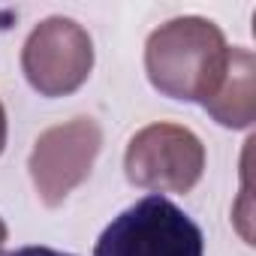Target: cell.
Instances as JSON below:
<instances>
[{
    "instance_id": "obj_1",
    "label": "cell",
    "mask_w": 256,
    "mask_h": 256,
    "mask_svg": "<svg viewBox=\"0 0 256 256\" xmlns=\"http://www.w3.org/2000/svg\"><path fill=\"white\" fill-rule=\"evenodd\" d=\"M229 46L223 30L202 16L160 24L145 42V72L154 90L184 102H208L223 82Z\"/></svg>"
},
{
    "instance_id": "obj_2",
    "label": "cell",
    "mask_w": 256,
    "mask_h": 256,
    "mask_svg": "<svg viewBox=\"0 0 256 256\" xmlns=\"http://www.w3.org/2000/svg\"><path fill=\"white\" fill-rule=\"evenodd\" d=\"M94 256H205V235L172 199L145 196L102 229Z\"/></svg>"
},
{
    "instance_id": "obj_3",
    "label": "cell",
    "mask_w": 256,
    "mask_h": 256,
    "mask_svg": "<svg viewBox=\"0 0 256 256\" xmlns=\"http://www.w3.org/2000/svg\"><path fill=\"white\" fill-rule=\"evenodd\" d=\"M126 181L160 193H190L205 172V145L181 124H148L130 139L124 154Z\"/></svg>"
},
{
    "instance_id": "obj_4",
    "label": "cell",
    "mask_w": 256,
    "mask_h": 256,
    "mask_svg": "<svg viewBox=\"0 0 256 256\" xmlns=\"http://www.w3.org/2000/svg\"><path fill=\"white\" fill-rule=\"evenodd\" d=\"M94 70L90 34L64 16L40 22L22 46V72L40 96L76 94Z\"/></svg>"
},
{
    "instance_id": "obj_5",
    "label": "cell",
    "mask_w": 256,
    "mask_h": 256,
    "mask_svg": "<svg viewBox=\"0 0 256 256\" xmlns=\"http://www.w3.org/2000/svg\"><path fill=\"white\" fill-rule=\"evenodd\" d=\"M100 148L102 126L94 118H72L40 133L28 160V172L46 208L64 205V199L82 181H88Z\"/></svg>"
},
{
    "instance_id": "obj_6",
    "label": "cell",
    "mask_w": 256,
    "mask_h": 256,
    "mask_svg": "<svg viewBox=\"0 0 256 256\" xmlns=\"http://www.w3.org/2000/svg\"><path fill=\"white\" fill-rule=\"evenodd\" d=\"M202 108L229 130H247L256 120V58L250 48H229L223 82L214 90V96L202 102Z\"/></svg>"
},
{
    "instance_id": "obj_7",
    "label": "cell",
    "mask_w": 256,
    "mask_h": 256,
    "mask_svg": "<svg viewBox=\"0 0 256 256\" xmlns=\"http://www.w3.org/2000/svg\"><path fill=\"white\" fill-rule=\"evenodd\" d=\"M4 256H72V253H64V250H54V247H46V244H30V247H18V250H10Z\"/></svg>"
},
{
    "instance_id": "obj_8",
    "label": "cell",
    "mask_w": 256,
    "mask_h": 256,
    "mask_svg": "<svg viewBox=\"0 0 256 256\" xmlns=\"http://www.w3.org/2000/svg\"><path fill=\"white\" fill-rule=\"evenodd\" d=\"M6 108H4V102H0V154H4V148H6Z\"/></svg>"
},
{
    "instance_id": "obj_9",
    "label": "cell",
    "mask_w": 256,
    "mask_h": 256,
    "mask_svg": "<svg viewBox=\"0 0 256 256\" xmlns=\"http://www.w3.org/2000/svg\"><path fill=\"white\" fill-rule=\"evenodd\" d=\"M6 235H10V229H6L4 217H0V250H4V244H6Z\"/></svg>"
}]
</instances>
